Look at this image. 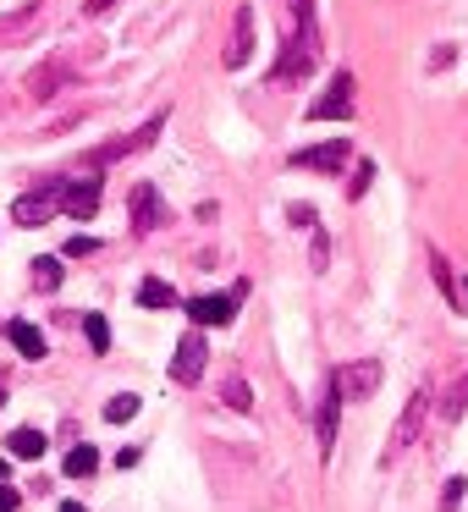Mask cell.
<instances>
[{"mask_svg": "<svg viewBox=\"0 0 468 512\" xmlns=\"http://www.w3.org/2000/svg\"><path fill=\"white\" fill-rule=\"evenodd\" d=\"M463 496H468V479H446V490H441V507L452 512V507H457V501H463Z\"/></svg>", "mask_w": 468, "mask_h": 512, "instance_id": "cell-27", "label": "cell"}, {"mask_svg": "<svg viewBox=\"0 0 468 512\" xmlns=\"http://www.w3.org/2000/svg\"><path fill=\"white\" fill-rule=\"evenodd\" d=\"M336 419H342V391L325 380V397H320V413H314V435H320V457H331L336 446Z\"/></svg>", "mask_w": 468, "mask_h": 512, "instance_id": "cell-14", "label": "cell"}, {"mask_svg": "<svg viewBox=\"0 0 468 512\" xmlns=\"http://www.w3.org/2000/svg\"><path fill=\"white\" fill-rule=\"evenodd\" d=\"M369 182H375V160H358V166H353V182H347V199H364Z\"/></svg>", "mask_w": 468, "mask_h": 512, "instance_id": "cell-26", "label": "cell"}, {"mask_svg": "<svg viewBox=\"0 0 468 512\" xmlns=\"http://www.w3.org/2000/svg\"><path fill=\"white\" fill-rule=\"evenodd\" d=\"M287 221H292V226H314V210H309V204H292Z\"/></svg>", "mask_w": 468, "mask_h": 512, "instance_id": "cell-30", "label": "cell"}, {"mask_svg": "<svg viewBox=\"0 0 468 512\" xmlns=\"http://www.w3.org/2000/svg\"><path fill=\"white\" fill-rule=\"evenodd\" d=\"M441 67H452V45H435V56H430V72H441Z\"/></svg>", "mask_w": 468, "mask_h": 512, "instance_id": "cell-31", "label": "cell"}, {"mask_svg": "<svg viewBox=\"0 0 468 512\" xmlns=\"http://www.w3.org/2000/svg\"><path fill=\"white\" fill-rule=\"evenodd\" d=\"M430 270H435V287L446 292V303H452V309H457V303H463V298H457V281H452V265H446V259L435 254V248H430Z\"/></svg>", "mask_w": 468, "mask_h": 512, "instance_id": "cell-24", "label": "cell"}, {"mask_svg": "<svg viewBox=\"0 0 468 512\" xmlns=\"http://www.w3.org/2000/svg\"><path fill=\"white\" fill-rule=\"evenodd\" d=\"M331 386L342 391V402H364V397H375V391H380V364H375V358H353V364H342L331 375Z\"/></svg>", "mask_w": 468, "mask_h": 512, "instance_id": "cell-3", "label": "cell"}, {"mask_svg": "<svg viewBox=\"0 0 468 512\" xmlns=\"http://www.w3.org/2000/svg\"><path fill=\"white\" fill-rule=\"evenodd\" d=\"M127 215H133V232H138V237H149L160 221H166V204H160V193L149 188V182H138L133 199H127Z\"/></svg>", "mask_w": 468, "mask_h": 512, "instance_id": "cell-11", "label": "cell"}, {"mask_svg": "<svg viewBox=\"0 0 468 512\" xmlns=\"http://www.w3.org/2000/svg\"><path fill=\"white\" fill-rule=\"evenodd\" d=\"M6 336H12V347L28 358V364H39V358L50 353V347H45V331H39V325H28V320H12V325H6Z\"/></svg>", "mask_w": 468, "mask_h": 512, "instance_id": "cell-16", "label": "cell"}, {"mask_svg": "<svg viewBox=\"0 0 468 512\" xmlns=\"http://www.w3.org/2000/svg\"><path fill=\"white\" fill-rule=\"evenodd\" d=\"M61 512H89V507H83V501H67V507H61Z\"/></svg>", "mask_w": 468, "mask_h": 512, "instance_id": "cell-34", "label": "cell"}, {"mask_svg": "<svg viewBox=\"0 0 468 512\" xmlns=\"http://www.w3.org/2000/svg\"><path fill=\"white\" fill-rule=\"evenodd\" d=\"M67 83H72V72L61 67V61H45V67H34V72H28V100H39V105H45V100H56V94L67 89Z\"/></svg>", "mask_w": 468, "mask_h": 512, "instance_id": "cell-15", "label": "cell"}, {"mask_svg": "<svg viewBox=\"0 0 468 512\" xmlns=\"http://www.w3.org/2000/svg\"><path fill=\"white\" fill-rule=\"evenodd\" d=\"M248 56H254V12L248 6H237V23H232V39H226V67H248Z\"/></svg>", "mask_w": 468, "mask_h": 512, "instance_id": "cell-13", "label": "cell"}, {"mask_svg": "<svg viewBox=\"0 0 468 512\" xmlns=\"http://www.w3.org/2000/svg\"><path fill=\"white\" fill-rule=\"evenodd\" d=\"M28 270H34V287H39V292H56V287H61V259H56V254H39Z\"/></svg>", "mask_w": 468, "mask_h": 512, "instance_id": "cell-18", "label": "cell"}, {"mask_svg": "<svg viewBox=\"0 0 468 512\" xmlns=\"http://www.w3.org/2000/svg\"><path fill=\"white\" fill-rule=\"evenodd\" d=\"M83 336H89L94 353H111V325H105V314H83Z\"/></svg>", "mask_w": 468, "mask_h": 512, "instance_id": "cell-23", "label": "cell"}, {"mask_svg": "<svg viewBox=\"0 0 468 512\" xmlns=\"http://www.w3.org/2000/svg\"><path fill=\"white\" fill-rule=\"evenodd\" d=\"M0 512H17V490L12 485H0Z\"/></svg>", "mask_w": 468, "mask_h": 512, "instance_id": "cell-33", "label": "cell"}, {"mask_svg": "<svg viewBox=\"0 0 468 512\" xmlns=\"http://www.w3.org/2000/svg\"><path fill=\"white\" fill-rule=\"evenodd\" d=\"M105 419H111V424H127V419H138V397H133V391H122V397H111V402H105Z\"/></svg>", "mask_w": 468, "mask_h": 512, "instance_id": "cell-25", "label": "cell"}, {"mask_svg": "<svg viewBox=\"0 0 468 512\" xmlns=\"http://www.w3.org/2000/svg\"><path fill=\"white\" fill-rule=\"evenodd\" d=\"M314 61H320V17H314V0H292V34H287V45H281L270 78L298 83L314 72Z\"/></svg>", "mask_w": 468, "mask_h": 512, "instance_id": "cell-1", "label": "cell"}, {"mask_svg": "<svg viewBox=\"0 0 468 512\" xmlns=\"http://www.w3.org/2000/svg\"><path fill=\"white\" fill-rule=\"evenodd\" d=\"M56 210H61V182H45V188L23 193V199L12 204V221L17 226H45Z\"/></svg>", "mask_w": 468, "mask_h": 512, "instance_id": "cell-7", "label": "cell"}, {"mask_svg": "<svg viewBox=\"0 0 468 512\" xmlns=\"http://www.w3.org/2000/svg\"><path fill=\"white\" fill-rule=\"evenodd\" d=\"M463 303H468V281H463Z\"/></svg>", "mask_w": 468, "mask_h": 512, "instance_id": "cell-35", "label": "cell"}, {"mask_svg": "<svg viewBox=\"0 0 468 512\" xmlns=\"http://www.w3.org/2000/svg\"><path fill=\"white\" fill-rule=\"evenodd\" d=\"M45 6H50V0H28L23 12H6V17H0V45H17V39L39 34V28H45Z\"/></svg>", "mask_w": 468, "mask_h": 512, "instance_id": "cell-12", "label": "cell"}, {"mask_svg": "<svg viewBox=\"0 0 468 512\" xmlns=\"http://www.w3.org/2000/svg\"><path fill=\"white\" fill-rule=\"evenodd\" d=\"M111 6H116V0H83V12H89V17H105Z\"/></svg>", "mask_w": 468, "mask_h": 512, "instance_id": "cell-32", "label": "cell"}, {"mask_svg": "<svg viewBox=\"0 0 468 512\" xmlns=\"http://www.w3.org/2000/svg\"><path fill=\"white\" fill-rule=\"evenodd\" d=\"M61 210H67L72 221H94V215H100V177L61 182Z\"/></svg>", "mask_w": 468, "mask_h": 512, "instance_id": "cell-10", "label": "cell"}, {"mask_svg": "<svg viewBox=\"0 0 468 512\" xmlns=\"http://www.w3.org/2000/svg\"><path fill=\"white\" fill-rule=\"evenodd\" d=\"M204 364H210V342H204L199 331H188L177 342V353H171V380H177V386H199Z\"/></svg>", "mask_w": 468, "mask_h": 512, "instance_id": "cell-5", "label": "cell"}, {"mask_svg": "<svg viewBox=\"0 0 468 512\" xmlns=\"http://www.w3.org/2000/svg\"><path fill=\"white\" fill-rule=\"evenodd\" d=\"M39 452H45V430H12V457H28V463H34Z\"/></svg>", "mask_w": 468, "mask_h": 512, "instance_id": "cell-21", "label": "cell"}, {"mask_svg": "<svg viewBox=\"0 0 468 512\" xmlns=\"http://www.w3.org/2000/svg\"><path fill=\"white\" fill-rule=\"evenodd\" d=\"M347 160H353V144H347V138H331V144H314V149H298V155H292V166L298 171H342Z\"/></svg>", "mask_w": 468, "mask_h": 512, "instance_id": "cell-9", "label": "cell"}, {"mask_svg": "<svg viewBox=\"0 0 468 512\" xmlns=\"http://www.w3.org/2000/svg\"><path fill=\"white\" fill-rule=\"evenodd\" d=\"M353 116V72H336L331 89L309 105V122H347Z\"/></svg>", "mask_w": 468, "mask_h": 512, "instance_id": "cell-6", "label": "cell"}, {"mask_svg": "<svg viewBox=\"0 0 468 512\" xmlns=\"http://www.w3.org/2000/svg\"><path fill=\"white\" fill-rule=\"evenodd\" d=\"M160 133H166V111H160V116H149V122L138 127V133L116 138V144H105V149H89V166L100 171V166H111V160H127V155H138V149H149Z\"/></svg>", "mask_w": 468, "mask_h": 512, "instance_id": "cell-2", "label": "cell"}, {"mask_svg": "<svg viewBox=\"0 0 468 512\" xmlns=\"http://www.w3.org/2000/svg\"><path fill=\"white\" fill-rule=\"evenodd\" d=\"M243 292H248V281H237L232 292H210V298H188V314H193V325H226L237 314V303H243Z\"/></svg>", "mask_w": 468, "mask_h": 512, "instance_id": "cell-8", "label": "cell"}, {"mask_svg": "<svg viewBox=\"0 0 468 512\" xmlns=\"http://www.w3.org/2000/svg\"><path fill=\"white\" fill-rule=\"evenodd\" d=\"M0 402H6V386H0Z\"/></svg>", "mask_w": 468, "mask_h": 512, "instance_id": "cell-36", "label": "cell"}, {"mask_svg": "<svg viewBox=\"0 0 468 512\" xmlns=\"http://www.w3.org/2000/svg\"><path fill=\"white\" fill-rule=\"evenodd\" d=\"M441 413H446V424H457V419L468 413V375H463V380H452V391H446Z\"/></svg>", "mask_w": 468, "mask_h": 512, "instance_id": "cell-22", "label": "cell"}, {"mask_svg": "<svg viewBox=\"0 0 468 512\" xmlns=\"http://www.w3.org/2000/svg\"><path fill=\"white\" fill-rule=\"evenodd\" d=\"M138 303H144V309H177V292H171L166 281H155V276H149L144 287H138Z\"/></svg>", "mask_w": 468, "mask_h": 512, "instance_id": "cell-19", "label": "cell"}, {"mask_svg": "<svg viewBox=\"0 0 468 512\" xmlns=\"http://www.w3.org/2000/svg\"><path fill=\"white\" fill-rule=\"evenodd\" d=\"M424 419H430V391H413V397H408V408H402V419H397V430H391V446H386V463H397V457L408 452L413 441H419Z\"/></svg>", "mask_w": 468, "mask_h": 512, "instance_id": "cell-4", "label": "cell"}, {"mask_svg": "<svg viewBox=\"0 0 468 512\" xmlns=\"http://www.w3.org/2000/svg\"><path fill=\"white\" fill-rule=\"evenodd\" d=\"M67 474H72V479H89V474H100V452H94L89 441L67 446Z\"/></svg>", "mask_w": 468, "mask_h": 512, "instance_id": "cell-17", "label": "cell"}, {"mask_svg": "<svg viewBox=\"0 0 468 512\" xmlns=\"http://www.w3.org/2000/svg\"><path fill=\"white\" fill-rule=\"evenodd\" d=\"M325 259H331V237L314 232V270H325Z\"/></svg>", "mask_w": 468, "mask_h": 512, "instance_id": "cell-29", "label": "cell"}, {"mask_svg": "<svg viewBox=\"0 0 468 512\" xmlns=\"http://www.w3.org/2000/svg\"><path fill=\"white\" fill-rule=\"evenodd\" d=\"M221 402H226V408H237V413H248V408H254V391H248V380L232 375V380L221 386Z\"/></svg>", "mask_w": 468, "mask_h": 512, "instance_id": "cell-20", "label": "cell"}, {"mask_svg": "<svg viewBox=\"0 0 468 512\" xmlns=\"http://www.w3.org/2000/svg\"><path fill=\"white\" fill-rule=\"evenodd\" d=\"M94 248H100V243H94V237H72V243H67V259H89Z\"/></svg>", "mask_w": 468, "mask_h": 512, "instance_id": "cell-28", "label": "cell"}]
</instances>
